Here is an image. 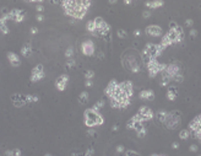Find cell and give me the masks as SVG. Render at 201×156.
I'll return each instance as SVG.
<instances>
[{"mask_svg":"<svg viewBox=\"0 0 201 156\" xmlns=\"http://www.w3.org/2000/svg\"><path fill=\"white\" fill-rule=\"evenodd\" d=\"M189 137H190L189 129H182L179 132V138L182 139V140H186V139H189Z\"/></svg>","mask_w":201,"mask_h":156,"instance_id":"27","label":"cell"},{"mask_svg":"<svg viewBox=\"0 0 201 156\" xmlns=\"http://www.w3.org/2000/svg\"><path fill=\"white\" fill-rule=\"evenodd\" d=\"M124 3L126 4V5H131V4H133V1H131V0H125Z\"/></svg>","mask_w":201,"mask_h":156,"instance_id":"50","label":"cell"},{"mask_svg":"<svg viewBox=\"0 0 201 156\" xmlns=\"http://www.w3.org/2000/svg\"><path fill=\"white\" fill-rule=\"evenodd\" d=\"M12 156H22V155H21V150H20V149L12 150Z\"/></svg>","mask_w":201,"mask_h":156,"instance_id":"39","label":"cell"},{"mask_svg":"<svg viewBox=\"0 0 201 156\" xmlns=\"http://www.w3.org/2000/svg\"><path fill=\"white\" fill-rule=\"evenodd\" d=\"M36 20H37V21H44V16L42 15V14H38V15H37L36 16Z\"/></svg>","mask_w":201,"mask_h":156,"instance_id":"40","label":"cell"},{"mask_svg":"<svg viewBox=\"0 0 201 156\" xmlns=\"http://www.w3.org/2000/svg\"><path fill=\"white\" fill-rule=\"evenodd\" d=\"M168 39L170 41V43H172V46L173 44H179V43H182L183 42V39H184V30H183V27H180V26H177V27H172L169 28V30L167 31V33L165 35Z\"/></svg>","mask_w":201,"mask_h":156,"instance_id":"8","label":"cell"},{"mask_svg":"<svg viewBox=\"0 0 201 156\" xmlns=\"http://www.w3.org/2000/svg\"><path fill=\"white\" fill-rule=\"evenodd\" d=\"M165 51L161 44H155V43H147L145 46V49L142 51V58L146 61L149 59H157V57L162 54V52Z\"/></svg>","mask_w":201,"mask_h":156,"instance_id":"7","label":"cell"},{"mask_svg":"<svg viewBox=\"0 0 201 156\" xmlns=\"http://www.w3.org/2000/svg\"><path fill=\"white\" fill-rule=\"evenodd\" d=\"M172 147H173V149H179V144L177 141H174L173 144H172Z\"/></svg>","mask_w":201,"mask_h":156,"instance_id":"48","label":"cell"},{"mask_svg":"<svg viewBox=\"0 0 201 156\" xmlns=\"http://www.w3.org/2000/svg\"><path fill=\"white\" fill-rule=\"evenodd\" d=\"M151 156H167V155H163V154H152Z\"/></svg>","mask_w":201,"mask_h":156,"instance_id":"51","label":"cell"},{"mask_svg":"<svg viewBox=\"0 0 201 156\" xmlns=\"http://www.w3.org/2000/svg\"><path fill=\"white\" fill-rule=\"evenodd\" d=\"M61 7L69 17H74L76 20H82L88 11V7L91 6V1L88 0H81V1H70L64 0L60 3Z\"/></svg>","mask_w":201,"mask_h":156,"instance_id":"2","label":"cell"},{"mask_svg":"<svg viewBox=\"0 0 201 156\" xmlns=\"http://www.w3.org/2000/svg\"><path fill=\"white\" fill-rule=\"evenodd\" d=\"M72 55H74V48L72 47H68V49L65 51V57H66L68 59H70Z\"/></svg>","mask_w":201,"mask_h":156,"instance_id":"33","label":"cell"},{"mask_svg":"<svg viewBox=\"0 0 201 156\" xmlns=\"http://www.w3.org/2000/svg\"><path fill=\"white\" fill-rule=\"evenodd\" d=\"M46 156H53V155H50V154H46Z\"/></svg>","mask_w":201,"mask_h":156,"instance_id":"54","label":"cell"},{"mask_svg":"<svg viewBox=\"0 0 201 156\" xmlns=\"http://www.w3.org/2000/svg\"><path fill=\"white\" fill-rule=\"evenodd\" d=\"M39 97L37 95H26V101L27 103H32V102H38Z\"/></svg>","mask_w":201,"mask_h":156,"instance_id":"30","label":"cell"},{"mask_svg":"<svg viewBox=\"0 0 201 156\" xmlns=\"http://www.w3.org/2000/svg\"><path fill=\"white\" fill-rule=\"evenodd\" d=\"M146 65H147V70H149L150 77H155L158 73H162L163 70H165V68H166L167 64L159 63L157 59L152 58V59H149V60L146 61Z\"/></svg>","mask_w":201,"mask_h":156,"instance_id":"9","label":"cell"},{"mask_svg":"<svg viewBox=\"0 0 201 156\" xmlns=\"http://www.w3.org/2000/svg\"><path fill=\"white\" fill-rule=\"evenodd\" d=\"M198 156H201V155H198Z\"/></svg>","mask_w":201,"mask_h":156,"instance_id":"55","label":"cell"},{"mask_svg":"<svg viewBox=\"0 0 201 156\" xmlns=\"http://www.w3.org/2000/svg\"><path fill=\"white\" fill-rule=\"evenodd\" d=\"M30 32H31V35H37L38 33V27H32Z\"/></svg>","mask_w":201,"mask_h":156,"instance_id":"41","label":"cell"},{"mask_svg":"<svg viewBox=\"0 0 201 156\" xmlns=\"http://www.w3.org/2000/svg\"><path fill=\"white\" fill-rule=\"evenodd\" d=\"M44 77V71H43V65L42 64H38L32 69V73H31V77L30 80L32 83H37V81L42 80Z\"/></svg>","mask_w":201,"mask_h":156,"instance_id":"14","label":"cell"},{"mask_svg":"<svg viewBox=\"0 0 201 156\" xmlns=\"http://www.w3.org/2000/svg\"><path fill=\"white\" fill-rule=\"evenodd\" d=\"M196 35H198V31H196L195 28H191V30H190V36L191 37H195Z\"/></svg>","mask_w":201,"mask_h":156,"instance_id":"44","label":"cell"},{"mask_svg":"<svg viewBox=\"0 0 201 156\" xmlns=\"http://www.w3.org/2000/svg\"><path fill=\"white\" fill-rule=\"evenodd\" d=\"M153 117H155V113L149 106H141L137 109V113L130 118V121H133L135 123H145L151 121Z\"/></svg>","mask_w":201,"mask_h":156,"instance_id":"6","label":"cell"},{"mask_svg":"<svg viewBox=\"0 0 201 156\" xmlns=\"http://www.w3.org/2000/svg\"><path fill=\"white\" fill-rule=\"evenodd\" d=\"M66 65H68L69 68H72V67H75V61H74L72 59H71V60L69 59V60H68V63H66Z\"/></svg>","mask_w":201,"mask_h":156,"instance_id":"42","label":"cell"},{"mask_svg":"<svg viewBox=\"0 0 201 156\" xmlns=\"http://www.w3.org/2000/svg\"><path fill=\"white\" fill-rule=\"evenodd\" d=\"M36 10L38 11V12H43L44 7H43V5H37V6H36Z\"/></svg>","mask_w":201,"mask_h":156,"instance_id":"45","label":"cell"},{"mask_svg":"<svg viewBox=\"0 0 201 156\" xmlns=\"http://www.w3.org/2000/svg\"><path fill=\"white\" fill-rule=\"evenodd\" d=\"M7 20H9L7 15H3L1 17H0V32H3L4 35L9 33V28H7V25H6Z\"/></svg>","mask_w":201,"mask_h":156,"instance_id":"22","label":"cell"},{"mask_svg":"<svg viewBox=\"0 0 201 156\" xmlns=\"http://www.w3.org/2000/svg\"><path fill=\"white\" fill-rule=\"evenodd\" d=\"M124 150H125V149H124V146H123V145L117 146V151H118V153H123Z\"/></svg>","mask_w":201,"mask_h":156,"instance_id":"46","label":"cell"},{"mask_svg":"<svg viewBox=\"0 0 201 156\" xmlns=\"http://www.w3.org/2000/svg\"><path fill=\"white\" fill-rule=\"evenodd\" d=\"M104 93L109 98L113 108L124 109L131 103V97L134 95V85L129 80L118 83L117 80L113 79L107 85Z\"/></svg>","mask_w":201,"mask_h":156,"instance_id":"1","label":"cell"},{"mask_svg":"<svg viewBox=\"0 0 201 156\" xmlns=\"http://www.w3.org/2000/svg\"><path fill=\"white\" fill-rule=\"evenodd\" d=\"M68 83H69V75L63 74V75L58 76V77H56V80H55L56 90H58V91H64V90L66 89V86H68Z\"/></svg>","mask_w":201,"mask_h":156,"instance_id":"18","label":"cell"},{"mask_svg":"<svg viewBox=\"0 0 201 156\" xmlns=\"http://www.w3.org/2000/svg\"><path fill=\"white\" fill-rule=\"evenodd\" d=\"M113 130H118V125H114L113 127Z\"/></svg>","mask_w":201,"mask_h":156,"instance_id":"53","label":"cell"},{"mask_svg":"<svg viewBox=\"0 0 201 156\" xmlns=\"http://www.w3.org/2000/svg\"><path fill=\"white\" fill-rule=\"evenodd\" d=\"M166 96H167V100H168V101H174L175 98H177V96H178V90H177V87L169 86V89H168Z\"/></svg>","mask_w":201,"mask_h":156,"instance_id":"23","label":"cell"},{"mask_svg":"<svg viewBox=\"0 0 201 156\" xmlns=\"http://www.w3.org/2000/svg\"><path fill=\"white\" fill-rule=\"evenodd\" d=\"M163 124L166 125L167 129L169 130H175L178 129L180 125H182V116H180L179 111H172V112H168L167 116L163 121Z\"/></svg>","mask_w":201,"mask_h":156,"instance_id":"5","label":"cell"},{"mask_svg":"<svg viewBox=\"0 0 201 156\" xmlns=\"http://www.w3.org/2000/svg\"><path fill=\"white\" fill-rule=\"evenodd\" d=\"M7 59H9L10 64L12 67H20V64H21V59H20V57L16 54L14 52H7Z\"/></svg>","mask_w":201,"mask_h":156,"instance_id":"20","label":"cell"},{"mask_svg":"<svg viewBox=\"0 0 201 156\" xmlns=\"http://www.w3.org/2000/svg\"><path fill=\"white\" fill-rule=\"evenodd\" d=\"M192 25H194V21H192L191 19H186V20H185V26H188V27H192Z\"/></svg>","mask_w":201,"mask_h":156,"instance_id":"37","label":"cell"},{"mask_svg":"<svg viewBox=\"0 0 201 156\" xmlns=\"http://www.w3.org/2000/svg\"><path fill=\"white\" fill-rule=\"evenodd\" d=\"M163 79H167L168 81H175V83H183L184 81V75L182 71V67L179 64H167L165 70L162 71Z\"/></svg>","mask_w":201,"mask_h":156,"instance_id":"3","label":"cell"},{"mask_svg":"<svg viewBox=\"0 0 201 156\" xmlns=\"http://www.w3.org/2000/svg\"><path fill=\"white\" fill-rule=\"evenodd\" d=\"M95 43L92 39H85L82 44H81V52L86 57H91L95 54Z\"/></svg>","mask_w":201,"mask_h":156,"instance_id":"13","label":"cell"},{"mask_svg":"<svg viewBox=\"0 0 201 156\" xmlns=\"http://www.w3.org/2000/svg\"><path fill=\"white\" fill-rule=\"evenodd\" d=\"M88 97H90L88 92H87V91H82V92H81L80 95H79V98H77V100H79L80 103L85 105V103H87V102H88Z\"/></svg>","mask_w":201,"mask_h":156,"instance_id":"25","label":"cell"},{"mask_svg":"<svg viewBox=\"0 0 201 156\" xmlns=\"http://www.w3.org/2000/svg\"><path fill=\"white\" fill-rule=\"evenodd\" d=\"M189 132L194 134L201 143V113L189 123Z\"/></svg>","mask_w":201,"mask_h":156,"instance_id":"11","label":"cell"},{"mask_svg":"<svg viewBox=\"0 0 201 156\" xmlns=\"http://www.w3.org/2000/svg\"><path fill=\"white\" fill-rule=\"evenodd\" d=\"M85 86H86L87 89L92 87V86H93V81H92V80H86V81H85Z\"/></svg>","mask_w":201,"mask_h":156,"instance_id":"38","label":"cell"},{"mask_svg":"<svg viewBox=\"0 0 201 156\" xmlns=\"http://www.w3.org/2000/svg\"><path fill=\"white\" fill-rule=\"evenodd\" d=\"M126 128L135 130L136 134H137V137L141 138V139L145 138L146 134H147V129H146V127L143 125V123H135V122L129 119L128 122H126Z\"/></svg>","mask_w":201,"mask_h":156,"instance_id":"12","label":"cell"},{"mask_svg":"<svg viewBox=\"0 0 201 156\" xmlns=\"http://www.w3.org/2000/svg\"><path fill=\"white\" fill-rule=\"evenodd\" d=\"M5 156H12V150H6L5 151Z\"/></svg>","mask_w":201,"mask_h":156,"instance_id":"49","label":"cell"},{"mask_svg":"<svg viewBox=\"0 0 201 156\" xmlns=\"http://www.w3.org/2000/svg\"><path fill=\"white\" fill-rule=\"evenodd\" d=\"M134 36H136V37L141 36V31H140V30H135V31H134Z\"/></svg>","mask_w":201,"mask_h":156,"instance_id":"47","label":"cell"},{"mask_svg":"<svg viewBox=\"0 0 201 156\" xmlns=\"http://www.w3.org/2000/svg\"><path fill=\"white\" fill-rule=\"evenodd\" d=\"M6 15L9 17V20H14L15 22H22L25 20V11L21 9H12Z\"/></svg>","mask_w":201,"mask_h":156,"instance_id":"17","label":"cell"},{"mask_svg":"<svg viewBox=\"0 0 201 156\" xmlns=\"http://www.w3.org/2000/svg\"><path fill=\"white\" fill-rule=\"evenodd\" d=\"M85 77H86V80H92L93 77H95V71H93V70H87L85 73Z\"/></svg>","mask_w":201,"mask_h":156,"instance_id":"32","label":"cell"},{"mask_svg":"<svg viewBox=\"0 0 201 156\" xmlns=\"http://www.w3.org/2000/svg\"><path fill=\"white\" fill-rule=\"evenodd\" d=\"M189 150L191 151V153H198V150H199V146L198 145H195V144H192L189 146Z\"/></svg>","mask_w":201,"mask_h":156,"instance_id":"35","label":"cell"},{"mask_svg":"<svg viewBox=\"0 0 201 156\" xmlns=\"http://www.w3.org/2000/svg\"><path fill=\"white\" fill-rule=\"evenodd\" d=\"M126 156H140L139 155L137 151H134V150H129L126 151Z\"/></svg>","mask_w":201,"mask_h":156,"instance_id":"34","label":"cell"},{"mask_svg":"<svg viewBox=\"0 0 201 156\" xmlns=\"http://www.w3.org/2000/svg\"><path fill=\"white\" fill-rule=\"evenodd\" d=\"M145 33L150 37H161L163 35V30L158 25H149L145 28Z\"/></svg>","mask_w":201,"mask_h":156,"instance_id":"16","label":"cell"},{"mask_svg":"<svg viewBox=\"0 0 201 156\" xmlns=\"http://www.w3.org/2000/svg\"><path fill=\"white\" fill-rule=\"evenodd\" d=\"M117 35L119 38H125V37H128V32H126L125 30H123V28H119V30L117 31Z\"/></svg>","mask_w":201,"mask_h":156,"instance_id":"31","label":"cell"},{"mask_svg":"<svg viewBox=\"0 0 201 156\" xmlns=\"http://www.w3.org/2000/svg\"><path fill=\"white\" fill-rule=\"evenodd\" d=\"M139 98L143 101H153L155 100V92L152 90H142L139 93Z\"/></svg>","mask_w":201,"mask_h":156,"instance_id":"19","label":"cell"},{"mask_svg":"<svg viewBox=\"0 0 201 156\" xmlns=\"http://www.w3.org/2000/svg\"><path fill=\"white\" fill-rule=\"evenodd\" d=\"M167 111H165V109H162V111H158L157 113L155 114L156 117H157V119L159 121V122H162L163 123V121H165V118H166V116H167Z\"/></svg>","mask_w":201,"mask_h":156,"instance_id":"28","label":"cell"},{"mask_svg":"<svg viewBox=\"0 0 201 156\" xmlns=\"http://www.w3.org/2000/svg\"><path fill=\"white\" fill-rule=\"evenodd\" d=\"M84 122L86 127L95 128V127H100L104 124V117L98 111H95L93 108H87L84 112Z\"/></svg>","mask_w":201,"mask_h":156,"instance_id":"4","label":"cell"},{"mask_svg":"<svg viewBox=\"0 0 201 156\" xmlns=\"http://www.w3.org/2000/svg\"><path fill=\"white\" fill-rule=\"evenodd\" d=\"M93 153H95V150H93V149H88L87 151H86V156H92L93 155Z\"/></svg>","mask_w":201,"mask_h":156,"instance_id":"43","label":"cell"},{"mask_svg":"<svg viewBox=\"0 0 201 156\" xmlns=\"http://www.w3.org/2000/svg\"><path fill=\"white\" fill-rule=\"evenodd\" d=\"M145 5L147 6V10H155L165 5V1L163 0H151V1H146Z\"/></svg>","mask_w":201,"mask_h":156,"instance_id":"21","label":"cell"},{"mask_svg":"<svg viewBox=\"0 0 201 156\" xmlns=\"http://www.w3.org/2000/svg\"><path fill=\"white\" fill-rule=\"evenodd\" d=\"M32 53V46L30 43H26L25 46L21 48V54L23 55V57H28Z\"/></svg>","mask_w":201,"mask_h":156,"instance_id":"24","label":"cell"},{"mask_svg":"<svg viewBox=\"0 0 201 156\" xmlns=\"http://www.w3.org/2000/svg\"><path fill=\"white\" fill-rule=\"evenodd\" d=\"M95 21V26H96V36H108L110 32V26L107 23L101 16L93 19Z\"/></svg>","mask_w":201,"mask_h":156,"instance_id":"10","label":"cell"},{"mask_svg":"<svg viewBox=\"0 0 201 156\" xmlns=\"http://www.w3.org/2000/svg\"><path fill=\"white\" fill-rule=\"evenodd\" d=\"M150 16H151V10H145L142 12V17L143 19H149Z\"/></svg>","mask_w":201,"mask_h":156,"instance_id":"36","label":"cell"},{"mask_svg":"<svg viewBox=\"0 0 201 156\" xmlns=\"http://www.w3.org/2000/svg\"><path fill=\"white\" fill-rule=\"evenodd\" d=\"M104 105H105V101L104 100H101V101H97L96 103L92 106V108L95 109V111H98V112H100V111L104 107Z\"/></svg>","mask_w":201,"mask_h":156,"instance_id":"29","label":"cell"},{"mask_svg":"<svg viewBox=\"0 0 201 156\" xmlns=\"http://www.w3.org/2000/svg\"><path fill=\"white\" fill-rule=\"evenodd\" d=\"M86 30H87L88 32H91L92 35L96 36V26H95V21H93V20L87 21V23H86Z\"/></svg>","mask_w":201,"mask_h":156,"instance_id":"26","label":"cell"},{"mask_svg":"<svg viewBox=\"0 0 201 156\" xmlns=\"http://www.w3.org/2000/svg\"><path fill=\"white\" fill-rule=\"evenodd\" d=\"M87 133H88L90 135H93V134H95V130H91V129H90V130H88Z\"/></svg>","mask_w":201,"mask_h":156,"instance_id":"52","label":"cell"},{"mask_svg":"<svg viewBox=\"0 0 201 156\" xmlns=\"http://www.w3.org/2000/svg\"><path fill=\"white\" fill-rule=\"evenodd\" d=\"M123 63H124V65H126V68H128L130 71H133V73H139V71H140V65H139V63H137L136 57L130 55V58L128 60L123 59Z\"/></svg>","mask_w":201,"mask_h":156,"instance_id":"15","label":"cell"}]
</instances>
